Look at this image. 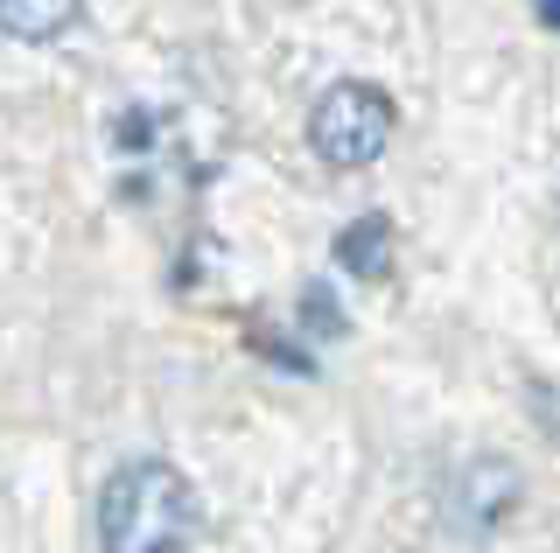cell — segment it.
<instances>
[{
	"mask_svg": "<svg viewBox=\"0 0 560 553\" xmlns=\"http://www.w3.org/2000/svg\"><path fill=\"white\" fill-rule=\"evenodd\" d=\"M203 532V497L175 462L148 456L105 476L98 491V546L105 553H189Z\"/></svg>",
	"mask_w": 560,
	"mask_h": 553,
	"instance_id": "obj_1",
	"label": "cell"
},
{
	"mask_svg": "<svg viewBox=\"0 0 560 553\" xmlns=\"http://www.w3.org/2000/svg\"><path fill=\"white\" fill-rule=\"evenodd\" d=\"M308 141L329 168H372L385 154V141H393V98L378 84H358V78L329 84L308 113Z\"/></svg>",
	"mask_w": 560,
	"mask_h": 553,
	"instance_id": "obj_2",
	"label": "cell"
},
{
	"mask_svg": "<svg viewBox=\"0 0 560 553\" xmlns=\"http://www.w3.org/2000/svg\"><path fill=\"white\" fill-rule=\"evenodd\" d=\"M84 14V0H0V36L14 43H49Z\"/></svg>",
	"mask_w": 560,
	"mask_h": 553,
	"instance_id": "obj_3",
	"label": "cell"
},
{
	"mask_svg": "<svg viewBox=\"0 0 560 553\" xmlns=\"http://www.w3.org/2000/svg\"><path fill=\"white\" fill-rule=\"evenodd\" d=\"M337 267L358 273V281H385V273H393V224H385V217H358L337 238Z\"/></svg>",
	"mask_w": 560,
	"mask_h": 553,
	"instance_id": "obj_4",
	"label": "cell"
},
{
	"mask_svg": "<svg viewBox=\"0 0 560 553\" xmlns=\"http://www.w3.org/2000/svg\"><path fill=\"white\" fill-rule=\"evenodd\" d=\"M512 497H518V476L504 470V462H483V470L463 476V511H477V518H504Z\"/></svg>",
	"mask_w": 560,
	"mask_h": 553,
	"instance_id": "obj_5",
	"label": "cell"
},
{
	"mask_svg": "<svg viewBox=\"0 0 560 553\" xmlns=\"http://www.w3.org/2000/svg\"><path fill=\"white\" fill-rule=\"evenodd\" d=\"M533 14H539L547 28H560V0H533Z\"/></svg>",
	"mask_w": 560,
	"mask_h": 553,
	"instance_id": "obj_6",
	"label": "cell"
}]
</instances>
